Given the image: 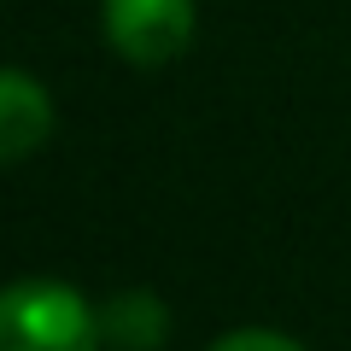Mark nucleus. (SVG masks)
<instances>
[{
  "instance_id": "5",
  "label": "nucleus",
  "mask_w": 351,
  "mask_h": 351,
  "mask_svg": "<svg viewBox=\"0 0 351 351\" xmlns=\"http://www.w3.org/2000/svg\"><path fill=\"white\" fill-rule=\"evenodd\" d=\"M205 351H304V346L287 339V334H276V328H234V334H223Z\"/></svg>"
},
{
  "instance_id": "4",
  "label": "nucleus",
  "mask_w": 351,
  "mask_h": 351,
  "mask_svg": "<svg viewBox=\"0 0 351 351\" xmlns=\"http://www.w3.org/2000/svg\"><path fill=\"white\" fill-rule=\"evenodd\" d=\"M164 328H170V311H164L158 293H147V287L117 293L100 311V334H106V346H117V351H152L164 339Z\"/></svg>"
},
{
  "instance_id": "2",
  "label": "nucleus",
  "mask_w": 351,
  "mask_h": 351,
  "mask_svg": "<svg viewBox=\"0 0 351 351\" xmlns=\"http://www.w3.org/2000/svg\"><path fill=\"white\" fill-rule=\"evenodd\" d=\"M199 29V6L193 0H100V36L135 71H158V64L182 59Z\"/></svg>"
},
{
  "instance_id": "3",
  "label": "nucleus",
  "mask_w": 351,
  "mask_h": 351,
  "mask_svg": "<svg viewBox=\"0 0 351 351\" xmlns=\"http://www.w3.org/2000/svg\"><path fill=\"white\" fill-rule=\"evenodd\" d=\"M53 94L36 82L29 71L0 64V164H24L53 141Z\"/></svg>"
},
{
  "instance_id": "1",
  "label": "nucleus",
  "mask_w": 351,
  "mask_h": 351,
  "mask_svg": "<svg viewBox=\"0 0 351 351\" xmlns=\"http://www.w3.org/2000/svg\"><path fill=\"white\" fill-rule=\"evenodd\" d=\"M100 311L53 276L0 287V351H100Z\"/></svg>"
}]
</instances>
